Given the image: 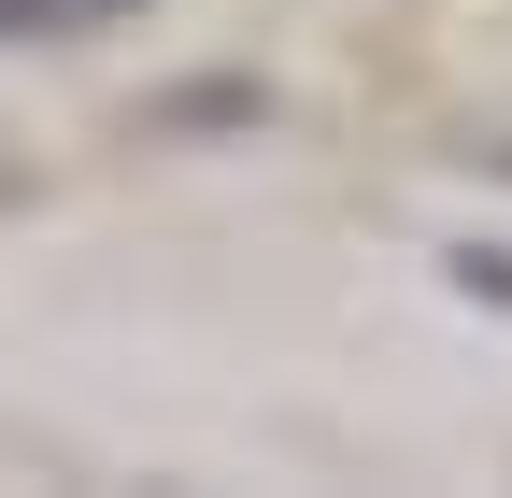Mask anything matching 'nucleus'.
I'll return each instance as SVG.
<instances>
[{
	"label": "nucleus",
	"mask_w": 512,
	"mask_h": 498,
	"mask_svg": "<svg viewBox=\"0 0 512 498\" xmlns=\"http://www.w3.org/2000/svg\"><path fill=\"white\" fill-rule=\"evenodd\" d=\"M157 0H0V43H86V29H128Z\"/></svg>",
	"instance_id": "nucleus-1"
}]
</instances>
